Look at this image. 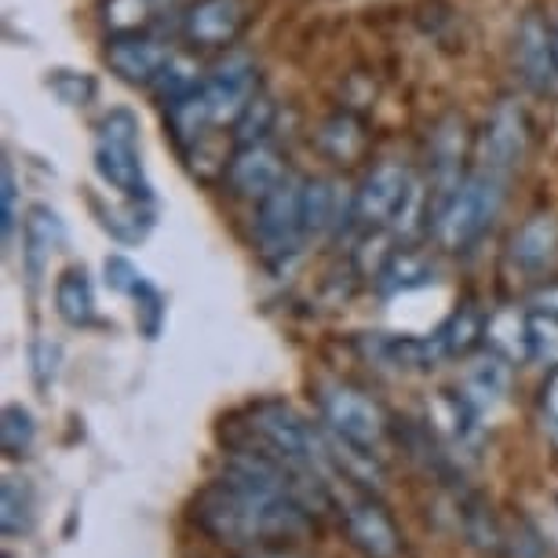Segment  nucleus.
<instances>
[{"mask_svg": "<svg viewBox=\"0 0 558 558\" xmlns=\"http://www.w3.org/2000/svg\"><path fill=\"white\" fill-rule=\"evenodd\" d=\"M135 303V325H140V332L146 340H157L168 322V303L161 296V289L154 286V281H146V286L132 296Z\"/></svg>", "mask_w": 558, "mask_h": 558, "instance_id": "29", "label": "nucleus"}, {"mask_svg": "<svg viewBox=\"0 0 558 558\" xmlns=\"http://www.w3.org/2000/svg\"><path fill=\"white\" fill-rule=\"evenodd\" d=\"M202 70H197V62L194 59H186V56H172L165 62V70L157 73V81L150 84L154 88V96L165 102V107H172V102H179L183 96H191V92L202 84Z\"/></svg>", "mask_w": 558, "mask_h": 558, "instance_id": "27", "label": "nucleus"}, {"mask_svg": "<svg viewBox=\"0 0 558 558\" xmlns=\"http://www.w3.org/2000/svg\"><path fill=\"white\" fill-rule=\"evenodd\" d=\"M15 227H19V183L12 161H4V168H0V234H4V245H12Z\"/></svg>", "mask_w": 558, "mask_h": 558, "instance_id": "35", "label": "nucleus"}, {"mask_svg": "<svg viewBox=\"0 0 558 558\" xmlns=\"http://www.w3.org/2000/svg\"><path fill=\"white\" fill-rule=\"evenodd\" d=\"M318 409L325 430H332L336 438L351 441V446L376 449L387 435V413L380 402L351 384H322Z\"/></svg>", "mask_w": 558, "mask_h": 558, "instance_id": "5", "label": "nucleus"}, {"mask_svg": "<svg viewBox=\"0 0 558 558\" xmlns=\"http://www.w3.org/2000/svg\"><path fill=\"white\" fill-rule=\"evenodd\" d=\"M340 519H343L347 541H351L365 558H402V551H405L402 530H398L391 511H387L373 493L347 497Z\"/></svg>", "mask_w": 558, "mask_h": 558, "instance_id": "9", "label": "nucleus"}, {"mask_svg": "<svg viewBox=\"0 0 558 558\" xmlns=\"http://www.w3.org/2000/svg\"><path fill=\"white\" fill-rule=\"evenodd\" d=\"M37 441V420L26 405L8 402L4 413H0V449H4L8 460H23L29 457Z\"/></svg>", "mask_w": 558, "mask_h": 558, "instance_id": "24", "label": "nucleus"}, {"mask_svg": "<svg viewBox=\"0 0 558 558\" xmlns=\"http://www.w3.org/2000/svg\"><path fill=\"white\" fill-rule=\"evenodd\" d=\"M256 96H259L256 62L248 56H241V51L227 56L223 62H216V66L205 73L202 88H197V99H202L213 129H223V124L234 129V121L245 113V107Z\"/></svg>", "mask_w": 558, "mask_h": 558, "instance_id": "7", "label": "nucleus"}, {"mask_svg": "<svg viewBox=\"0 0 558 558\" xmlns=\"http://www.w3.org/2000/svg\"><path fill=\"white\" fill-rule=\"evenodd\" d=\"M511 263L525 274H541L555 263L558 256V223L551 216H533L514 230L511 248H508Z\"/></svg>", "mask_w": 558, "mask_h": 558, "instance_id": "17", "label": "nucleus"}, {"mask_svg": "<svg viewBox=\"0 0 558 558\" xmlns=\"http://www.w3.org/2000/svg\"><path fill=\"white\" fill-rule=\"evenodd\" d=\"M92 208L99 213V223L107 234H113L121 241V245H132V241H143L146 234H150V227H154V219L150 213L140 205V202H129V208H102V202H96L92 197Z\"/></svg>", "mask_w": 558, "mask_h": 558, "instance_id": "26", "label": "nucleus"}, {"mask_svg": "<svg viewBox=\"0 0 558 558\" xmlns=\"http://www.w3.org/2000/svg\"><path fill=\"white\" fill-rule=\"evenodd\" d=\"M430 281V267L413 252H391L380 270H376V286L384 292H409V289H420Z\"/></svg>", "mask_w": 558, "mask_h": 558, "instance_id": "25", "label": "nucleus"}, {"mask_svg": "<svg viewBox=\"0 0 558 558\" xmlns=\"http://www.w3.org/2000/svg\"><path fill=\"white\" fill-rule=\"evenodd\" d=\"M340 213L343 197L332 179H303V227H307V241L340 227Z\"/></svg>", "mask_w": 558, "mask_h": 558, "instance_id": "21", "label": "nucleus"}, {"mask_svg": "<svg viewBox=\"0 0 558 558\" xmlns=\"http://www.w3.org/2000/svg\"><path fill=\"white\" fill-rule=\"evenodd\" d=\"M504 194H508V179L475 165L460 179L457 191L449 197H441L435 205V213H430L435 241L449 252H463L468 245H475L493 227V219H497Z\"/></svg>", "mask_w": 558, "mask_h": 558, "instance_id": "2", "label": "nucleus"}, {"mask_svg": "<svg viewBox=\"0 0 558 558\" xmlns=\"http://www.w3.org/2000/svg\"><path fill=\"white\" fill-rule=\"evenodd\" d=\"M486 343L493 354L508 357L511 365L530 362V307H500L486 318Z\"/></svg>", "mask_w": 558, "mask_h": 558, "instance_id": "20", "label": "nucleus"}, {"mask_svg": "<svg viewBox=\"0 0 558 558\" xmlns=\"http://www.w3.org/2000/svg\"><path fill=\"white\" fill-rule=\"evenodd\" d=\"M248 23L245 0H194L179 15V34L194 48H227Z\"/></svg>", "mask_w": 558, "mask_h": 558, "instance_id": "11", "label": "nucleus"}, {"mask_svg": "<svg viewBox=\"0 0 558 558\" xmlns=\"http://www.w3.org/2000/svg\"><path fill=\"white\" fill-rule=\"evenodd\" d=\"M62 241H66V227H62L56 208H48V205L29 208L23 219V274L29 281V289L40 286V278H45L48 263L59 252Z\"/></svg>", "mask_w": 558, "mask_h": 558, "instance_id": "15", "label": "nucleus"}, {"mask_svg": "<svg viewBox=\"0 0 558 558\" xmlns=\"http://www.w3.org/2000/svg\"><path fill=\"white\" fill-rule=\"evenodd\" d=\"M508 391H511V362L500 354H489V357H482V362H475L468 368V376H463V384L457 387L460 402L478 420L497 413Z\"/></svg>", "mask_w": 558, "mask_h": 558, "instance_id": "16", "label": "nucleus"}, {"mask_svg": "<svg viewBox=\"0 0 558 558\" xmlns=\"http://www.w3.org/2000/svg\"><path fill=\"white\" fill-rule=\"evenodd\" d=\"M37 522V493L26 478L8 475L0 482V533L12 541V536H26Z\"/></svg>", "mask_w": 558, "mask_h": 558, "instance_id": "22", "label": "nucleus"}, {"mask_svg": "<svg viewBox=\"0 0 558 558\" xmlns=\"http://www.w3.org/2000/svg\"><path fill=\"white\" fill-rule=\"evenodd\" d=\"M274 118H278V107H274V99L270 96H259L248 102L245 113L234 121V143H259V140H267L270 129H274Z\"/></svg>", "mask_w": 558, "mask_h": 558, "instance_id": "28", "label": "nucleus"}, {"mask_svg": "<svg viewBox=\"0 0 558 558\" xmlns=\"http://www.w3.org/2000/svg\"><path fill=\"white\" fill-rule=\"evenodd\" d=\"M318 143L322 150L332 157V161H354V157H362L365 150V129L357 124L351 113H336V118H329L322 124L318 132Z\"/></svg>", "mask_w": 558, "mask_h": 558, "instance_id": "23", "label": "nucleus"}, {"mask_svg": "<svg viewBox=\"0 0 558 558\" xmlns=\"http://www.w3.org/2000/svg\"><path fill=\"white\" fill-rule=\"evenodd\" d=\"M59 362H62V347L56 340H34V347H29V376H34V387L40 395L51 391V384H56L59 376Z\"/></svg>", "mask_w": 558, "mask_h": 558, "instance_id": "32", "label": "nucleus"}, {"mask_svg": "<svg viewBox=\"0 0 558 558\" xmlns=\"http://www.w3.org/2000/svg\"><path fill=\"white\" fill-rule=\"evenodd\" d=\"M541 424L547 430V438L558 446V365L551 368V376L541 387Z\"/></svg>", "mask_w": 558, "mask_h": 558, "instance_id": "36", "label": "nucleus"}, {"mask_svg": "<svg viewBox=\"0 0 558 558\" xmlns=\"http://www.w3.org/2000/svg\"><path fill=\"white\" fill-rule=\"evenodd\" d=\"M168 59H172V51H168L165 40L143 34V29H135V34H110L107 40L110 70L129 84H146L150 88Z\"/></svg>", "mask_w": 558, "mask_h": 558, "instance_id": "14", "label": "nucleus"}, {"mask_svg": "<svg viewBox=\"0 0 558 558\" xmlns=\"http://www.w3.org/2000/svg\"><path fill=\"white\" fill-rule=\"evenodd\" d=\"M525 150H530V113L519 99H500L486 113V124L475 140V165L511 179L525 161Z\"/></svg>", "mask_w": 558, "mask_h": 558, "instance_id": "6", "label": "nucleus"}, {"mask_svg": "<svg viewBox=\"0 0 558 558\" xmlns=\"http://www.w3.org/2000/svg\"><path fill=\"white\" fill-rule=\"evenodd\" d=\"M409 191H413V175H409L402 165H395V161L376 165L351 197L354 227L368 230V234L391 230L409 202Z\"/></svg>", "mask_w": 558, "mask_h": 558, "instance_id": "8", "label": "nucleus"}, {"mask_svg": "<svg viewBox=\"0 0 558 558\" xmlns=\"http://www.w3.org/2000/svg\"><path fill=\"white\" fill-rule=\"evenodd\" d=\"M256 245L267 263H289L307 245L303 227V179L286 175L274 191L256 205Z\"/></svg>", "mask_w": 558, "mask_h": 558, "instance_id": "4", "label": "nucleus"}, {"mask_svg": "<svg viewBox=\"0 0 558 558\" xmlns=\"http://www.w3.org/2000/svg\"><path fill=\"white\" fill-rule=\"evenodd\" d=\"M530 311H541V314H551L558 318V281H547L530 296Z\"/></svg>", "mask_w": 558, "mask_h": 558, "instance_id": "37", "label": "nucleus"}, {"mask_svg": "<svg viewBox=\"0 0 558 558\" xmlns=\"http://www.w3.org/2000/svg\"><path fill=\"white\" fill-rule=\"evenodd\" d=\"M551 45H555V62H558V15L551 19Z\"/></svg>", "mask_w": 558, "mask_h": 558, "instance_id": "39", "label": "nucleus"}, {"mask_svg": "<svg viewBox=\"0 0 558 558\" xmlns=\"http://www.w3.org/2000/svg\"><path fill=\"white\" fill-rule=\"evenodd\" d=\"M478 340H486V318H482L471 303L457 307L435 332L427 336L430 354H435V365L446 362V357H460V354L475 351Z\"/></svg>", "mask_w": 558, "mask_h": 558, "instance_id": "19", "label": "nucleus"}, {"mask_svg": "<svg viewBox=\"0 0 558 558\" xmlns=\"http://www.w3.org/2000/svg\"><path fill=\"white\" fill-rule=\"evenodd\" d=\"M56 314L70 329H88L99 322V303L92 274L84 267H66L56 278Z\"/></svg>", "mask_w": 558, "mask_h": 558, "instance_id": "18", "label": "nucleus"}, {"mask_svg": "<svg viewBox=\"0 0 558 558\" xmlns=\"http://www.w3.org/2000/svg\"><path fill=\"white\" fill-rule=\"evenodd\" d=\"M48 88L66 102V107H84L96 96V77L92 73H77V70H51L48 73Z\"/></svg>", "mask_w": 558, "mask_h": 558, "instance_id": "31", "label": "nucleus"}, {"mask_svg": "<svg viewBox=\"0 0 558 558\" xmlns=\"http://www.w3.org/2000/svg\"><path fill=\"white\" fill-rule=\"evenodd\" d=\"M289 175L286 161H281L278 146H270V140L259 143H241L230 161L223 165V179L234 197H245V202H263L281 179Z\"/></svg>", "mask_w": 558, "mask_h": 558, "instance_id": "10", "label": "nucleus"}, {"mask_svg": "<svg viewBox=\"0 0 558 558\" xmlns=\"http://www.w3.org/2000/svg\"><path fill=\"white\" fill-rule=\"evenodd\" d=\"M102 274H107V286L118 292V296H129V300L146 286V281H150L129 256H121V252L107 256V263H102Z\"/></svg>", "mask_w": 558, "mask_h": 558, "instance_id": "34", "label": "nucleus"}, {"mask_svg": "<svg viewBox=\"0 0 558 558\" xmlns=\"http://www.w3.org/2000/svg\"><path fill=\"white\" fill-rule=\"evenodd\" d=\"M468 146H471V135H468V121L449 113L435 124L430 132V150H427V161H430V213L441 197H449L452 191L460 186V179L468 175L463 172V157H468Z\"/></svg>", "mask_w": 558, "mask_h": 558, "instance_id": "12", "label": "nucleus"}, {"mask_svg": "<svg viewBox=\"0 0 558 558\" xmlns=\"http://www.w3.org/2000/svg\"><path fill=\"white\" fill-rule=\"evenodd\" d=\"M140 118L129 107H113L102 113L96 124V146H92V161L96 172L110 191H118L124 202H154V186L143 165V146H140Z\"/></svg>", "mask_w": 558, "mask_h": 558, "instance_id": "3", "label": "nucleus"}, {"mask_svg": "<svg viewBox=\"0 0 558 558\" xmlns=\"http://www.w3.org/2000/svg\"><path fill=\"white\" fill-rule=\"evenodd\" d=\"M154 12V0H107L102 8V23L110 34H135Z\"/></svg>", "mask_w": 558, "mask_h": 558, "instance_id": "30", "label": "nucleus"}, {"mask_svg": "<svg viewBox=\"0 0 558 558\" xmlns=\"http://www.w3.org/2000/svg\"><path fill=\"white\" fill-rule=\"evenodd\" d=\"M514 70L533 92H558V62L551 45V23L541 15H525L514 34Z\"/></svg>", "mask_w": 558, "mask_h": 558, "instance_id": "13", "label": "nucleus"}, {"mask_svg": "<svg viewBox=\"0 0 558 558\" xmlns=\"http://www.w3.org/2000/svg\"><path fill=\"white\" fill-rule=\"evenodd\" d=\"M530 343H533L530 362L558 365V318L541 314V311H530Z\"/></svg>", "mask_w": 558, "mask_h": 558, "instance_id": "33", "label": "nucleus"}, {"mask_svg": "<svg viewBox=\"0 0 558 558\" xmlns=\"http://www.w3.org/2000/svg\"><path fill=\"white\" fill-rule=\"evenodd\" d=\"M252 558H300V555H292V551H278V547H263L259 555H252Z\"/></svg>", "mask_w": 558, "mask_h": 558, "instance_id": "38", "label": "nucleus"}, {"mask_svg": "<svg viewBox=\"0 0 558 558\" xmlns=\"http://www.w3.org/2000/svg\"><path fill=\"white\" fill-rule=\"evenodd\" d=\"M234 446H252L263 449L281 463H289L292 471H300L303 478L332 486L340 478L329 446V430L311 424L296 405L289 402H256L238 424L234 435L227 438V449Z\"/></svg>", "mask_w": 558, "mask_h": 558, "instance_id": "1", "label": "nucleus"}]
</instances>
